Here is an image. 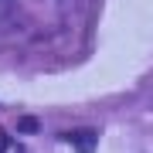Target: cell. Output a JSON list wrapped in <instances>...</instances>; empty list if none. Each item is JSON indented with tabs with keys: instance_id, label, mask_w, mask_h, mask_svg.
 Listing matches in <instances>:
<instances>
[{
	"instance_id": "6da1fadb",
	"label": "cell",
	"mask_w": 153,
	"mask_h": 153,
	"mask_svg": "<svg viewBox=\"0 0 153 153\" xmlns=\"http://www.w3.org/2000/svg\"><path fill=\"white\" fill-rule=\"evenodd\" d=\"M68 143H71L78 153H92V150H95V143H99V129H92V126L71 129V133H68Z\"/></svg>"
},
{
	"instance_id": "7a4b0ae2",
	"label": "cell",
	"mask_w": 153,
	"mask_h": 153,
	"mask_svg": "<svg viewBox=\"0 0 153 153\" xmlns=\"http://www.w3.org/2000/svg\"><path fill=\"white\" fill-rule=\"evenodd\" d=\"M17 129H21V133H27V136H31V133H38V119H34V116H24V119L17 123Z\"/></svg>"
},
{
	"instance_id": "3957f363",
	"label": "cell",
	"mask_w": 153,
	"mask_h": 153,
	"mask_svg": "<svg viewBox=\"0 0 153 153\" xmlns=\"http://www.w3.org/2000/svg\"><path fill=\"white\" fill-rule=\"evenodd\" d=\"M7 150H10V136H7L4 126H0V153H7Z\"/></svg>"
}]
</instances>
